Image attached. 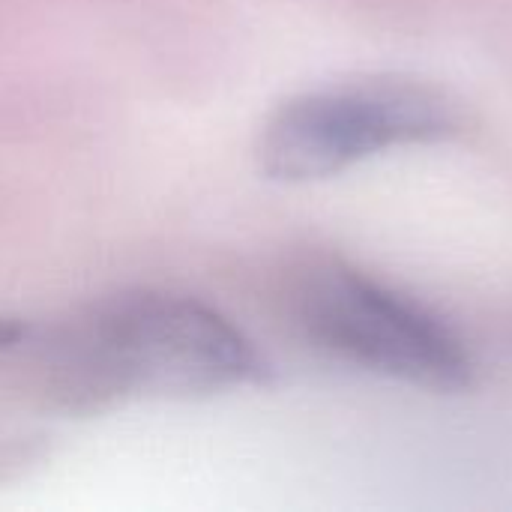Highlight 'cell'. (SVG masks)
Wrapping results in <instances>:
<instances>
[{"label":"cell","mask_w":512,"mask_h":512,"mask_svg":"<svg viewBox=\"0 0 512 512\" xmlns=\"http://www.w3.org/2000/svg\"><path fill=\"white\" fill-rule=\"evenodd\" d=\"M270 363L216 309L165 291H123L78 309L42 348L39 390L66 417L147 399H204L264 384Z\"/></svg>","instance_id":"6da1fadb"},{"label":"cell","mask_w":512,"mask_h":512,"mask_svg":"<svg viewBox=\"0 0 512 512\" xmlns=\"http://www.w3.org/2000/svg\"><path fill=\"white\" fill-rule=\"evenodd\" d=\"M465 105L450 90L417 78H366L300 93L261 126L255 159L264 177L312 183L405 144L462 135Z\"/></svg>","instance_id":"7a4b0ae2"},{"label":"cell","mask_w":512,"mask_h":512,"mask_svg":"<svg viewBox=\"0 0 512 512\" xmlns=\"http://www.w3.org/2000/svg\"><path fill=\"white\" fill-rule=\"evenodd\" d=\"M291 312L303 339L330 360L432 393L474 384L471 354L441 318L345 264L303 270Z\"/></svg>","instance_id":"3957f363"},{"label":"cell","mask_w":512,"mask_h":512,"mask_svg":"<svg viewBox=\"0 0 512 512\" xmlns=\"http://www.w3.org/2000/svg\"><path fill=\"white\" fill-rule=\"evenodd\" d=\"M21 339H27V324L18 321V318L0 315V351H9V348L21 345Z\"/></svg>","instance_id":"277c9868"}]
</instances>
